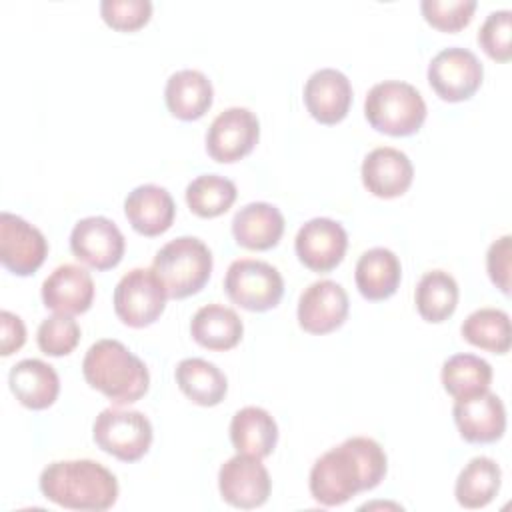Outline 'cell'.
<instances>
[{"instance_id": "obj_29", "label": "cell", "mask_w": 512, "mask_h": 512, "mask_svg": "<svg viewBox=\"0 0 512 512\" xmlns=\"http://www.w3.org/2000/svg\"><path fill=\"white\" fill-rule=\"evenodd\" d=\"M458 284L444 270L426 272L414 292L416 310L426 322H444L448 320L458 306Z\"/></svg>"}, {"instance_id": "obj_6", "label": "cell", "mask_w": 512, "mask_h": 512, "mask_svg": "<svg viewBox=\"0 0 512 512\" xmlns=\"http://www.w3.org/2000/svg\"><path fill=\"white\" fill-rule=\"evenodd\" d=\"M228 298L244 310L266 312L276 308L284 294V278L272 264L254 258L234 260L224 276Z\"/></svg>"}, {"instance_id": "obj_26", "label": "cell", "mask_w": 512, "mask_h": 512, "mask_svg": "<svg viewBox=\"0 0 512 512\" xmlns=\"http://www.w3.org/2000/svg\"><path fill=\"white\" fill-rule=\"evenodd\" d=\"M244 324L236 310L212 302L196 310L190 320L192 338L208 350H230L242 340Z\"/></svg>"}, {"instance_id": "obj_22", "label": "cell", "mask_w": 512, "mask_h": 512, "mask_svg": "<svg viewBox=\"0 0 512 512\" xmlns=\"http://www.w3.org/2000/svg\"><path fill=\"white\" fill-rule=\"evenodd\" d=\"M284 234L282 212L268 202H250L232 218L234 240L248 250H270Z\"/></svg>"}, {"instance_id": "obj_13", "label": "cell", "mask_w": 512, "mask_h": 512, "mask_svg": "<svg viewBox=\"0 0 512 512\" xmlns=\"http://www.w3.org/2000/svg\"><path fill=\"white\" fill-rule=\"evenodd\" d=\"M48 242L44 234L24 218L0 214V262L16 276L34 274L46 260Z\"/></svg>"}, {"instance_id": "obj_9", "label": "cell", "mask_w": 512, "mask_h": 512, "mask_svg": "<svg viewBox=\"0 0 512 512\" xmlns=\"http://www.w3.org/2000/svg\"><path fill=\"white\" fill-rule=\"evenodd\" d=\"M428 82L446 102H462L476 94L484 68L474 52L460 46L440 50L428 64Z\"/></svg>"}, {"instance_id": "obj_24", "label": "cell", "mask_w": 512, "mask_h": 512, "mask_svg": "<svg viewBox=\"0 0 512 512\" xmlns=\"http://www.w3.org/2000/svg\"><path fill=\"white\" fill-rule=\"evenodd\" d=\"M402 278V266L398 256L382 246L366 250L354 270V280L358 292L366 300H386L390 298L400 284Z\"/></svg>"}, {"instance_id": "obj_20", "label": "cell", "mask_w": 512, "mask_h": 512, "mask_svg": "<svg viewBox=\"0 0 512 512\" xmlns=\"http://www.w3.org/2000/svg\"><path fill=\"white\" fill-rule=\"evenodd\" d=\"M124 214L130 226L142 236L164 234L176 216V206L170 192L156 184H140L128 192Z\"/></svg>"}, {"instance_id": "obj_4", "label": "cell", "mask_w": 512, "mask_h": 512, "mask_svg": "<svg viewBox=\"0 0 512 512\" xmlns=\"http://www.w3.org/2000/svg\"><path fill=\"white\" fill-rule=\"evenodd\" d=\"M152 268L162 280L168 298H186L200 292L212 272V252L196 236H178L154 256Z\"/></svg>"}, {"instance_id": "obj_7", "label": "cell", "mask_w": 512, "mask_h": 512, "mask_svg": "<svg viewBox=\"0 0 512 512\" xmlns=\"http://www.w3.org/2000/svg\"><path fill=\"white\" fill-rule=\"evenodd\" d=\"M94 442L122 462L140 460L152 444V424L138 410L104 408L92 426Z\"/></svg>"}, {"instance_id": "obj_36", "label": "cell", "mask_w": 512, "mask_h": 512, "mask_svg": "<svg viewBox=\"0 0 512 512\" xmlns=\"http://www.w3.org/2000/svg\"><path fill=\"white\" fill-rule=\"evenodd\" d=\"M102 20L120 32H134L142 28L152 16L150 0H102Z\"/></svg>"}, {"instance_id": "obj_35", "label": "cell", "mask_w": 512, "mask_h": 512, "mask_svg": "<svg viewBox=\"0 0 512 512\" xmlns=\"http://www.w3.org/2000/svg\"><path fill=\"white\" fill-rule=\"evenodd\" d=\"M510 30H512V12L508 8L490 12L482 22L478 30V44L492 60L508 62L512 58Z\"/></svg>"}, {"instance_id": "obj_23", "label": "cell", "mask_w": 512, "mask_h": 512, "mask_svg": "<svg viewBox=\"0 0 512 512\" xmlns=\"http://www.w3.org/2000/svg\"><path fill=\"white\" fill-rule=\"evenodd\" d=\"M212 98V82L204 72L192 68L174 72L164 88V100L170 114L186 122L202 118L212 106Z\"/></svg>"}, {"instance_id": "obj_19", "label": "cell", "mask_w": 512, "mask_h": 512, "mask_svg": "<svg viewBox=\"0 0 512 512\" xmlns=\"http://www.w3.org/2000/svg\"><path fill=\"white\" fill-rule=\"evenodd\" d=\"M42 302L58 314H82L92 306L94 280L78 264H60L42 282Z\"/></svg>"}, {"instance_id": "obj_33", "label": "cell", "mask_w": 512, "mask_h": 512, "mask_svg": "<svg viewBox=\"0 0 512 512\" xmlns=\"http://www.w3.org/2000/svg\"><path fill=\"white\" fill-rule=\"evenodd\" d=\"M38 348L48 356H66L80 342V326L70 314H54L40 322L36 332Z\"/></svg>"}, {"instance_id": "obj_5", "label": "cell", "mask_w": 512, "mask_h": 512, "mask_svg": "<svg viewBox=\"0 0 512 512\" xmlns=\"http://www.w3.org/2000/svg\"><path fill=\"white\" fill-rule=\"evenodd\" d=\"M364 116L378 132L410 136L418 132L426 120V102L412 84L402 80H384L368 90Z\"/></svg>"}, {"instance_id": "obj_27", "label": "cell", "mask_w": 512, "mask_h": 512, "mask_svg": "<svg viewBox=\"0 0 512 512\" xmlns=\"http://www.w3.org/2000/svg\"><path fill=\"white\" fill-rule=\"evenodd\" d=\"M178 388L198 406H216L224 400L228 380L224 372L204 358H184L176 366Z\"/></svg>"}, {"instance_id": "obj_17", "label": "cell", "mask_w": 512, "mask_h": 512, "mask_svg": "<svg viewBox=\"0 0 512 512\" xmlns=\"http://www.w3.org/2000/svg\"><path fill=\"white\" fill-rule=\"evenodd\" d=\"M304 104L320 124H338L346 118L352 104V84L336 68H320L304 84Z\"/></svg>"}, {"instance_id": "obj_3", "label": "cell", "mask_w": 512, "mask_h": 512, "mask_svg": "<svg viewBox=\"0 0 512 512\" xmlns=\"http://www.w3.org/2000/svg\"><path fill=\"white\" fill-rule=\"evenodd\" d=\"M82 374L94 390L102 392L114 404H132L150 386L146 364L114 338H102L86 350Z\"/></svg>"}, {"instance_id": "obj_21", "label": "cell", "mask_w": 512, "mask_h": 512, "mask_svg": "<svg viewBox=\"0 0 512 512\" xmlns=\"http://www.w3.org/2000/svg\"><path fill=\"white\" fill-rule=\"evenodd\" d=\"M8 384L16 400L30 410H44L52 406L60 392V378L44 360L24 358L10 368Z\"/></svg>"}, {"instance_id": "obj_25", "label": "cell", "mask_w": 512, "mask_h": 512, "mask_svg": "<svg viewBox=\"0 0 512 512\" xmlns=\"http://www.w3.org/2000/svg\"><path fill=\"white\" fill-rule=\"evenodd\" d=\"M230 442L238 454L266 458L278 442V424L260 406H244L230 420Z\"/></svg>"}, {"instance_id": "obj_34", "label": "cell", "mask_w": 512, "mask_h": 512, "mask_svg": "<svg viewBox=\"0 0 512 512\" xmlns=\"http://www.w3.org/2000/svg\"><path fill=\"white\" fill-rule=\"evenodd\" d=\"M424 20L442 32H458L470 24L476 0H422Z\"/></svg>"}, {"instance_id": "obj_30", "label": "cell", "mask_w": 512, "mask_h": 512, "mask_svg": "<svg viewBox=\"0 0 512 512\" xmlns=\"http://www.w3.org/2000/svg\"><path fill=\"white\" fill-rule=\"evenodd\" d=\"M442 386L454 398L486 392L492 382V366L474 354H454L442 364Z\"/></svg>"}, {"instance_id": "obj_10", "label": "cell", "mask_w": 512, "mask_h": 512, "mask_svg": "<svg viewBox=\"0 0 512 512\" xmlns=\"http://www.w3.org/2000/svg\"><path fill=\"white\" fill-rule=\"evenodd\" d=\"M260 138L256 114L242 106L220 112L206 132V152L216 162H236L250 154Z\"/></svg>"}, {"instance_id": "obj_11", "label": "cell", "mask_w": 512, "mask_h": 512, "mask_svg": "<svg viewBox=\"0 0 512 512\" xmlns=\"http://www.w3.org/2000/svg\"><path fill=\"white\" fill-rule=\"evenodd\" d=\"M260 460L262 458L250 454H236L220 466L218 488L224 502L234 508L250 510L268 500L272 480Z\"/></svg>"}, {"instance_id": "obj_1", "label": "cell", "mask_w": 512, "mask_h": 512, "mask_svg": "<svg viewBox=\"0 0 512 512\" xmlns=\"http://www.w3.org/2000/svg\"><path fill=\"white\" fill-rule=\"evenodd\" d=\"M388 470L384 448L368 436H352L324 452L310 470V494L322 506H340L376 488Z\"/></svg>"}, {"instance_id": "obj_14", "label": "cell", "mask_w": 512, "mask_h": 512, "mask_svg": "<svg viewBox=\"0 0 512 512\" xmlns=\"http://www.w3.org/2000/svg\"><path fill=\"white\" fill-rule=\"evenodd\" d=\"M298 260L314 272L334 270L348 248L344 226L332 218H312L304 222L294 238Z\"/></svg>"}, {"instance_id": "obj_15", "label": "cell", "mask_w": 512, "mask_h": 512, "mask_svg": "<svg viewBox=\"0 0 512 512\" xmlns=\"http://www.w3.org/2000/svg\"><path fill=\"white\" fill-rule=\"evenodd\" d=\"M346 290L334 280H316L298 300V324L310 334H328L340 328L348 316Z\"/></svg>"}, {"instance_id": "obj_28", "label": "cell", "mask_w": 512, "mask_h": 512, "mask_svg": "<svg viewBox=\"0 0 512 512\" xmlns=\"http://www.w3.org/2000/svg\"><path fill=\"white\" fill-rule=\"evenodd\" d=\"M500 480V466L488 456H476L460 470L454 486V496L464 508H484L496 498L500 490Z\"/></svg>"}, {"instance_id": "obj_12", "label": "cell", "mask_w": 512, "mask_h": 512, "mask_svg": "<svg viewBox=\"0 0 512 512\" xmlns=\"http://www.w3.org/2000/svg\"><path fill=\"white\" fill-rule=\"evenodd\" d=\"M124 236L120 228L104 216H86L70 232L72 254L96 270H110L124 256Z\"/></svg>"}, {"instance_id": "obj_18", "label": "cell", "mask_w": 512, "mask_h": 512, "mask_svg": "<svg viewBox=\"0 0 512 512\" xmlns=\"http://www.w3.org/2000/svg\"><path fill=\"white\" fill-rule=\"evenodd\" d=\"M414 178L410 158L392 146L370 150L362 162V182L366 190L378 198L402 196Z\"/></svg>"}, {"instance_id": "obj_32", "label": "cell", "mask_w": 512, "mask_h": 512, "mask_svg": "<svg viewBox=\"0 0 512 512\" xmlns=\"http://www.w3.org/2000/svg\"><path fill=\"white\" fill-rule=\"evenodd\" d=\"M236 194V184L230 178L202 174L186 186V204L200 218H216L234 204Z\"/></svg>"}, {"instance_id": "obj_38", "label": "cell", "mask_w": 512, "mask_h": 512, "mask_svg": "<svg viewBox=\"0 0 512 512\" xmlns=\"http://www.w3.org/2000/svg\"><path fill=\"white\" fill-rule=\"evenodd\" d=\"M0 328H2V338H0V354L2 356H10L24 346L26 326L20 316L12 314L10 310H2L0 312Z\"/></svg>"}, {"instance_id": "obj_8", "label": "cell", "mask_w": 512, "mask_h": 512, "mask_svg": "<svg viewBox=\"0 0 512 512\" xmlns=\"http://www.w3.org/2000/svg\"><path fill=\"white\" fill-rule=\"evenodd\" d=\"M166 288L154 268H132L114 288V312L132 328L154 324L166 308Z\"/></svg>"}, {"instance_id": "obj_16", "label": "cell", "mask_w": 512, "mask_h": 512, "mask_svg": "<svg viewBox=\"0 0 512 512\" xmlns=\"http://www.w3.org/2000/svg\"><path fill=\"white\" fill-rule=\"evenodd\" d=\"M460 436L472 444H490L502 438L506 430V410L502 400L486 390L468 398H456L452 406Z\"/></svg>"}, {"instance_id": "obj_31", "label": "cell", "mask_w": 512, "mask_h": 512, "mask_svg": "<svg viewBox=\"0 0 512 512\" xmlns=\"http://www.w3.org/2000/svg\"><path fill=\"white\" fill-rule=\"evenodd\" d=\"M464 340L494 354H506L512 344L510 316L500 308H478L460 326Z\"/></svg>"}, {"instance_id": "obj_37", "label": "cell", "mask_w": 512, "mask_h": 512, "mask_svg": "<svg viewBox=\"0 0 512 512\" xmlns=\"http://www.w3.org/2000/svg\"><path fill=\"white\" fill-rule=\"evenodd\" d=\"M510 262H512V238L504 234L502 238L494 240L486 252V268L490 280L500 288L504 294H510Z\"/></svg>"}, {"instance_id": "obj_2", "label": "cell", "mask_w": 512, "mask_h": 512, "mask_svg": "<svg viewBox=\"0 0 512 512\" xmlns=\"http://www.w3.org/2000/svg\"><path fill=\"white\" fill-rule=\"evenodd\" d=\"M40 492L68 510L102 512L116 504L118 480L96 460H56L40 474Z\"/></svg>"}]
</instances>
